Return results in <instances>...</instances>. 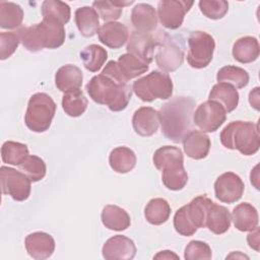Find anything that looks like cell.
<instances>
[{
  "instance_id": "obj_1",
  "label": "cell",
  "mask_w": 260,
  "mask_h": 260,
  "mask_svg": "<svg viewBox=\"0 0 260 260\" xmlns=\"http://www.w3.org/2000/svg\"><path fill=\"white\" fill-rule=\"evenodd\" d=\"M195 101L189 96H175L160 108L159 123L164 136L175 143L181 142L192 129Z\"/></svg>"
},
{
  "instance_id": "obj_2",
  "label": "cell",
  "mask_w": 260,
  "mask_h": 260,
  "mask_svg": "<svg viewBox=\"0 0 260 260\" xmlns=\"http://www.w3.org/2000/svg\"><path fill=\"white\" fill-rule=\"evenodd\" d=\"M16 32L22 46L29 52L57 49L63 45L66 36L64 24L53 18H43L40 23L21 27Z\"/></svg>"
},
{
  "instance_id": "obj_3",
  "label": "cell",
  "mask_w": 260,
  "mask_h": 260,
  "mask_svg": "<svg viewBox=\"0 0 260 260\" xmlns=\"http://www.w3.org/2000/svg\"><path fill=\"white\" fill-rule=\"evenodd\" d=\"M86 90L93 102L106 105L113 112L126 109L132 95V88L127 83H119L101 73L93 76L86 84Z\"/></svg>"
},
{
  "instance_id": "obj_4",
  "label": "cell",
  "mask_w": 260,
  "mask_h": 260,
  "mask_svg": "<svg viewBox=\"0 0 260 260\" xmlns=\"http://www.w3.org/2000/svg\"><path fill=\"white\" fill-rule=\"evenodd\" d=\"M221 144L229 149H237L244 155L255 154L260 147L258 123L233 121L220 133Z\"/></svg>"
},
{
  "instance_id": "obj_5",
  "label": "cell",
  "mask_w": 260,
  "mask_h": 260,
  "mask_svg": "<svg viewBox=\"0 0 260 260\" xmlns=\"http://www.w3.org/2000/svg\"><path fill=\"white\" fill-rule=\"evenodd\" d=\"M211 199L205 195L195 197L190 203L179 208L174 215V228L182 236L190 237L206 225V215Z\"/></svg>"
},
{
  "instance_id": "obj_6",
  "label": "cell",
  "mask_w": 260,
  "mask_h": 260,
  "mask_svg": "<svg viewBox=\"0 0 260 260\" xmlns=\"http://www.w3.org/2000/svg\"><path fill=\"white\" fill-rule=\"evenodd\" d=\"M55 113L56 104L49 94L45 92L35 93L27 104L24 116L25 125L34 132H45L50 128Z\"/></svg>"
},
{
  "instance_id": "obj_7",
  "label": "cell",
  "mask_w": 260,
  "mask_h": 260,
  "mask_svg": "<svg viewBox=\"0 0 260 260\" xmlns=\"http://www.w3.org/2000/svg\"><path fill=\"white\" fill-rule=\"evenodd\" d=\"M132 90L143 102L168 100L173 94V81L168 73L154 70L134 81Z\"/></svg>"
},
{
  "instance_id": "obj_8",
  "label": "cell",
  "mask_w": 260,
  "mask_h": 260,
  "mask_svg": "<svg viewBox=\"0 0 260 260\" xmlns=\"http://www.w3.org/2000/svg\"><path fill=\"white\" fill-rule=\"evenodd\" d=\"M156 37L157 43L153 55L156 65L166 72L176 71L184 61L182 42L161 30Z\"/></svg>"
},
{
  "instance_id": "obj_9",
  "label": "cell",
  "mask_w": 260,
  "mask_h": 260,
  "mask_svg": "<svg viewBox=\"0 0 260 260\" xmlns=\"http://www.w3.org/2000/svg\"><path fill=\"white\" fill-rule=\"evenodd\" d=\"M148 68V64L130 53H125L119 57L118 61H109L102 73L119 83H127L130 79L145 73Z\"/></svg>"
},
{
  "instance_id": "obj_10",
  "label": "cell",
  "mask_w": 260,
  "mask_h": 260,
  "mask_svg": "<svg viewBox=\"0 0 260 260\" xmlns=\"http://www.w3.org/2000/svg\"><path fill=\"white\" fill-rule=\"evenodd\" d=\"M188 46L187 61L191 67L201 69L211 62L215 42L209 34L201 30L192 31L188 38Z\"/></svg>"
},
{
  "instance_id": "obj_11",
  "label": "cell",
  "mask_w": 260,
  "mask_h": 260,
  "mask_svg": "<svg viewBox=\"0 0 260 260\" xmlns=\"http://www.w3.org/2000/svg\"><path fill=\"white\" fill-rule=\"evenodd\" d=\"M1 190L4 195H9L15 201H24L30 195L29 178L15 169L2 166L0 168Z\"/></svg>"
},
{
  "instance_id": "obj_12",
  "label": "cell",
  "mask_w": 260,
  "mask_h": 260,
  "mask_svg": "<svg viewBox=\"0 0 260 260\" xmlns=\"http://www.w3.org/2000/svg\"><path fill=\"white\" fill-rule=\"evenodd\" d=\"M224 108L215 101H206L198 106L193 113V122L203 132H215L225 121Z\"/></svg>"
},
{
  "instance_id": "obj_13",
  "label": "cell",
  "mask_w": 260,
  "mask_h": 260,
  "mask_svg": "<svg viewBox=\"0 0 260 260\" xmlns=\"http://www.w3.org/2000/svg\"><path fill=\"white\" fill-rule=\"evenodd\" d=\"M193 1L162 0L157 5V16L162 26L169 29L179 28L184 20L185 14L190 10Z\"/></svg>"
},
{
  "instance_id": "obj_14",
  "label": "cell",
  "mask_w": 260,
  "mask_h": 260,
  "mask_svg": "<svg viewBox=\"0 0 260 260\" xmlns=\"http://www.w3.org/2000/svg\"><path fill=\"white\" fill-rule=\"evenodd\" d=\"M244 190V182L233 172L223 173L214 183L215 197L224 203H234L240 200Z\"/></svg>"
},
{
  "instance_id": "obj_15",
  "label": "cell",
  "mask_w": 260,
  "mask_h": 260,
  "mask_svg": "<svg viewBox=\"0 0 260 260\" xmlns=\"http://www.w3.org/2000/svg\"><path fill=\"white\" fill-rule=\"evenodd\" d=\"M156 43V35L153 36L150 32H140L134 30L128 41L127 51L142 62L149 64L152 61Z\"/></svg>"
},
{
  "instance_id": "obj_16",
  "label": "cell",
  "mask_w": 260,
  "mask_h": 260,
  "mask_svg": "<svg viewBox=\"0 0 260 260\" xmlns=\"http://www.w3.org/2000/svg\"><path fill=\"white\" fill-rule=\"evenodd\" d=\"M102 253L107 260H131L136 255V247L131 239L117 235L106 241Z\"/></svg>"
},
{
  "instance_id": "obj_17",
  "label": "cell",
  "mask_w": 260,
  "mask_h": 260,
  "mask_svg": "<svg viewBox=\"0 0 260 260\" xmlns=\"http://www.w3.org/2000/svg\"><path fill=\"white\" fill-rule=\"evenodd\" d=\"M25 249L30 257L44 260L52 256L55 250L53 237L44 232H36L25 238Z\"/></svg>"
},
{
  "instance_id": "obj_18",
  "label": "cell",
  "mask_w": 260,
  "mask_h": 260,
  "mask_svg": "<svg viewBox=\"0 0 260 260\" xmlns=\"http://www.w3.org/2000/svg\"><path fill=\"white\" fill-rule=\"evenodd\" d=\"M132 126L138 135L151 136L158 129L159 114L153 108L141 107L132 117Z\"/></svg>"
},
{
  "instance_id": "obj_19",
  "label": "cell",
  "mask_w": 260,
  "mask_h": 260,
  "mask_svg": "<svg viewBox=\"0 0 260 260\" xmlns=\"http://www.w3.org/2000/svg\"><path fill=\"white\" fill-rule=\"evenodd\" d=\"M98 37L102 44L111 49H119L128 41L129 31L124 23L111 21L104 23L98 30Z\"/></svg>"
},
{
  "instance_id": "obj_20",
  "label": "cell",
  "mask_w": 260,
  "mask_h": 260,
  "mask_svg": "<svg viewBox=\"0 0 260 260\" xmlns=\"http://www.w3.org/2000/svg\"><path fill=\"white\" fill-rule=\"evenodd\" d=\"M183 146L186 154L194 159H202L207 156L211 142L203 131L191 130L183 138Z\"/></svg>"
},
{
  "instance_id": "obj_21",
  "label": "cell",
  "mask_w": 260,
  "mask_h": 260,
  "mask_svg": "<svg viewBox=\"0 0 260 260\" xmlns=\"http://www.w3.org/2000/svg\"><path fill=\"white\" fill-rule=\"evenodd\" d=\"M155 168L161 172L173 171L184 167V156L182 150L175 146H162L155 150L153 157Z\"/></svg>"
},
{
  "instance_id": "obj_22",
  "label": "cell",
  "mask_w": 260,
  "mask_h": 260,
  "mask_svg": "<svg viewBox=\"0 0 260 260\" xmlns=\"http://www.w3.org/2000/svg\"><path fill=\"white\" fill-rule=\"evenodd\" d=\"M131 21L137 31L150 32L157 25L156 11L149 4L139 3L132 9Z\"/></svg>"
},
{
  "instance_id": "obj_23",
  "label": "cell",
  "mask_w": 260,
  "mask_h": 260,
  "mask_svg": "<svg viewBox=\"0 0 260 260\" xmlns=\"http://www.w3.org/2000/svg\"><path fill=\"white\" fill-rule=\"evenodd\" d=\"M82 71L71 64L60 67L55 74V84L61 91L68 92L79 89L82 84Z\"/></svg>"
},
{
  "instance_id": "obj_24",
  "label": "cell",
  "mask_w": 260,
  "mask_h": 260,
  "mask_svg": "<svg viewBox=\"0 0 260 260\" xmlns=\"http://www.w3.org/2000/svg\"><path fill=\"white\" fill-rule=\"evenodd\" d=\"M232 216L230 211L222 205L213 201L210 203L206 215V228L215 235L224 234L231 226Z\"/></svg>"
},
{
  "instance_id": "obj_25",
  "label": "cell",
  "mask_w": 260,
  "mask_h": 260,
  "mask_svg": "<svg viewBox=\"0 0 260 260\" xmlns=\"http://www.w3.org/2000/svg\"><path fill=\"white\" fill-rule=\"evenodd\" d=\"M232 219L237 230L251 232L258 225V212L252 204L243 202L233 209Z\"/></svg>"
},
{
  "instance_id": "obj_26",
  "label": "cell",
  "mask_w": 260,
  "mask_h": 260,
  "mask_svg": "<svg viewBox=\"0 0 260 260\" xmlns=\"http://www.w3.org/2000/svg\"><path fill=\"white\" fill-rule=\"evenodd\" d=\"M101 218L103 224L112 231H124L131 224V219L128 212L125 209L113 204L106 205L103 208Z\"/></svg>"
},
{
  "instance_id": "obj_27",
  "label": "cell",
  "mask_w": 260,
  "mask_h": 260,
  "mask_svg": "<svg viewBox=\"0 0 260 260\" xmlns=\"http://www.w3.org/2000/svg\"><path fill=\"white\" fill-rule=\"evenodd\" d=\"M260 47L256 38L243 37L236 41L233 46V56L240 63H252L259 57Z\"/></svg>"
},
{
  "instance_id": "obj_28",
  "label": "cell",
  "mask_w": 260,
  "mask_h": 260,
  "mask_svg": "<svg viewBox=\"0 0 260 260\" xmlns=\"http://www.w3.org/2000/svg\"><path fill=\"white\" fill-rule=\"evenodd\" d=\"M209 100L219 103L225 112L230 113L238 107L239 92L233 85L225 82H218L211 88Z\"/></svg>"
},
{
  "instance_id": "obj_29",
  "label": "cell",
  "mask_w": 260,
  "mask_h": 260,
  "mask_svg": "<svg viewBox=\"0 0 260 260\" xmlns=\"http://www.w3.org/2000/svg\"><path fill=\"white\" fill-rule=\"evenodd\" d=\"M75 22L78 30L83 37L94 36L100 28V18L93 7L83 6L75 11Z\"/></svg>"
},
{
  "instance_id": "obj_30",
  "label": "cell",
  "mask_w": 260,
  "mask_h": 260,
  "mask_svg": "<svg viewBox=\"0 0 260 260\" xmlns=\"http://www.w3.org/2000/svg\"><path fill=\"white\" fill-rule=\"evenodd\" d=\"M111 168L119 174H126L136 165V155L132 149L126 146L114 148L109 155Z\"/></svg>"
},
{
  "instance_id": "obj_31",
  "label": "cell",
  "mask_w": 260,
  "mask_h": 260,
  "mask_svg": "<svg viewBox=\"0 0 260 260\" xmlns=\"http://www.w3.org/2000/svg\"><path fill=\"white\" fill-rule=\"evenodd\" d=\"M170 214V204L162 198H153L149 200L144 209V216L146 220L154 225L165 223L169 219Z\"/></svg>"
},
{
  "instance_id": "obj_32",
  "label": "cell",
  "mask_w": 260,
  "mask_h": 260,
  "mask_svg": "<svg viewBox=\"0 0 260 260\" xmlns=\"http://www.w3.org/2000/svg\"><path fill=\"white\" fill-rule=\"evenodd\" d=\"M23 20L22 8L13 2H0V27L13 29L18 27Z\"/></svg>"
},
{
  "instance_id": "obj_33",
  "label": "cell",
  "mask_w": 260,
  "mask_h": 260,
  "mask_svg": "<svg viewBox=\"0 0 260 260\" xmlns=\"http://www.w3.org/2000/svg\"><path fill=\"white\" fill-rule=\"evenodd\" d=\"M80 58L86 70L98 72L108 59V52L99 45H89L80 52Z\"/></svg>"
},
{
  "instance_id": "obj_34",
  "label": "cell",
  "mask_w": 260,
  "mask_h": 260,
  "mask_svg": "<svg viewBox=\"0 0 260 260\" xmlns=\"http://www.w3.org/2000/svg\"><path fill=\"white\" fill-rule=\"evenodd\" d=\"M87 105V99L80 89L65 92L62 99V108L70 117L81 116L85 112Z\"/></svg>"
},
{
  "instance_id": "obj_35",
  "label": "cell",
  "mask_w": 260,
  "mask_h": 260,
  "mask_svg": "<svg viewBox=\"0 0 260 260\" xmlns=\"http://www.w3.org/2000/svg\"><path fill=\"white\" fill-rule=\"evenodd\" d=\"M218 82H225L235 88H243L249 82V74L241 67L228 65L221 67L216 75Z\"/></svg>"
},
{
  "instance_id": "obj_36",
  "label": "cell",
  "mask_w": 260,
  "mask_h": 260,
  "mask_svg": "<svg viewBox=\"0 0 260 260\" xmlns=\"http://www.w3.org/2000/svg\"><path fill=\"white\" fill-rule=\"evenodd\" d=\"M133 1H94L92 3V7L98 12L99 16L105 21H115L117 20L121 14L124 6L132 4Z\"/></svg>"
},
{
  "instance_id": "obj_37",
  "label": "cell",
  "mask_w": 260,
  "mask_h": 260,
  "mask_svg": "<svg viewBox=\"0 0 260 260\" xmlns=\"http://www.w3.org/2000/svg\"><path fill=\"white\" fill-rule=\"evenodd\" d=\"M43 18H53L66 24L71 15L70 7L67 3L57 0H46L42 3Z\"/></svg>"
},
{
  "instance_id": "obj_38",
  "label": "cell",
  "mask_w": 260,
  "mask_h": 260,
  "mask_svg": "<svg viewBox=\"0 0 260 260\" xmlns=\"http://www.w3.org/2000/svg\"><path fill=\"white\" fill-rule=\"evenodd\" d=\"M28 155V148L25 144L16 141H6L1 147V157L3 162L19 166Z\"/></svg>"
},
{
  "instance_id": "obj_39",
  "label": "cell",
  "mask_w": 260,
  "mask_h": 260,
  "mask_svg": "<svg viewBox=\"0 0 260 260\" xmlns=\"http://www.w3.org/2000/svg\"><path fill=\"white\" fill-rule=\"evenodd\" d=\"M20 171L24 173L31 182L41 181L46 175V164L37 155H27L18 166Z\"/></svg>"
},
{
  "instance_id": "obj_40",
  "label": "cell",
  "mask_w": 260,
  "mask_h": 260,
  "mask_svg": "<svg viewBox=\"0 0 260 260\" xmlns=\"http://www.w3.org/2000/svg\"><path fill=\"white\" fill-rule=\"evenodd\" d=\"M199 8L207 18L220 19L226 14L229 3L224 0H201Z\"/></svg>"
},
{
  "instance_id": "obj_41",
  "label": "cell",
  "mask_w": 260,
  "mask_h": 260,
  "mask_svg": "<svg viewBox=\"0 0 260 260\" xmlns=\"http://www.w3.org/2000/svg\"><path fill=\"white\" fill-rule=\"evenodd\" d=\"M162 184L170 190L178 191L185 187L188 182V174L184 167L173 171L162 172L161 174Z\"/></svg>"
},
{
  "instance_id": "obj_42",
  "label": "cell",
  "mask_w": 260,
  "mask_h": 260,
  "mask_svg": "<svg viewBox=\"0 0 260 260\" xmlns=\"http://www.w3.org/2000/svg\"><path fill=\"white\" fill-rule=\"evenodd\" d=\"M211 257V249L205 242L191 241L185 248L184 258L186 260H209Z\"/></svg>"
},
{
  "instance_id": "obj_43",
  "label": "cell",
  "mask_w": 260,
  "mask_h": 260,
  "mask_svg": "<svg viewBox=\"0 0 260 260\" xmlns=\"http://www.w3.org/2000/svg\"><path fill=\"white\" fill-rule=\"evenodd\" d=\"M20 40L16 31H7L0 34V59L9 58L17 49Z\"/></svg>"
},
{
  "instance_id": "obj_44",
  "label": "cell",
  "mask_w": 260,
  "mask_h": 260,
  "mask_svg": "<svg viewBox=\"0 0 260 260\" xmlns=\"http://www.w3.org/2000/svg\"><path fill=\"white\" fill-rule=\"evenodd\" d=\"M249 246L255 251H259V228H255L247 237Z\"/></svg>"
},
{
  "instance_id": "obj_45",
  "label": "cell",
  "mask_w": 260,
  "mask_h": 260,
  "mask_svg": "<svg viewBox=\"0 0 260 260\" xmlns=\"http://www.w3.org/2000/svg\"><path fill=\"white\" fill-rule=\"evenodd\" d=\"M250 105L257 111H259V87H255L249 93Z\"/></svg>"
},
{
  "instance_id": "obj_46",
  "label": "cell",
  "mask_w": 260,
  "mask_h": 260,
  "mask_svg": "<svg viewBox=\"0 0 260 260\" xmlns=\"http://www.w3.org/2000/svg\"><path fill=\"white\" fill-rule=\"evenodd\" d=\"M154 259H179V256L176 255L175 253H173L172 251L166 250V251H160L159 253H157L154 257Z\"/></svg>"
}]
</instances>
